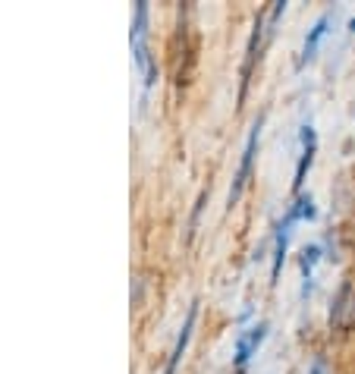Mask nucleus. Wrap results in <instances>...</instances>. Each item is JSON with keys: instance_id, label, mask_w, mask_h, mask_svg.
Here are the masks:
<instances>
[{"instance_id": "obj_1", "label": "nucleus", "mask_w": 355, "mask_h": 374, "mask_svg": "<svg viewBox=\"0 0 355 374\" xmlns=\"http://www.w3.org/2000/svg\"><path fill=\"white\" fill-rule=\"evenodd\" d=\"M330 328L333 330H352L355 328V289L352 283H343L330 302Z\"/></svg>"}, {"instance_id": "obj_2", "label": "nucleus", "mask_w": 355, "mask_h": 374, "mask_svg": "<svg viewBox=\"0 0 355 374\" xmlns=\"http://www.w3.org/2000/svg\"><path fill=\"white\" fill-rule=\"evenodd\" d=\"M258 135H261V123L252 126L249 132V142H245V151H243V164L236 170V180H233V189H230V205L239 201V195L245 192L249 186V176H252V164H254V151H258Z\"/></svg>"}, {"instance_id": "obj_3", "label": "nucleus", "mask_w": 355, "mask_h": 374, "mask_svg": "<svg viewBox=\"0 0 355 374\" xmlns=\"http://www.w3.org/2000/svg\"><path fill=\"white\" fill-rule=\"evenodd\" d=\"M195 315H198V302L189 308V315H186V324H183V333H179V339H176V349H173V356H170V365H167V371L164 374H176V365H179V359H183V352H186V346H189V337H192V328H195Z\"/></svg>"}, {"instance_id": "obj_4", "label": "nucleus", "mask_w": 355, "mask_h": 374, "mask_svg": "<svg viewBox=\"0 0 355 374\" xmlns=\"http://www.w3.org/2000/svg\"><path fill=\"white\" fill-rule=\"evenodd\" d=\"M302 139H305V148H302V158H299V167H296V180H292V189H296V192L302 189L305 173H308V167H311V161H314V129L311 126H305Z\"/></svg>"}, {"instance_id": "obj_5", "label": "nucleus", "mask_w": 355, "mask_h": 374, "mask_svg": "<svg viewBox=\"0 0 355 374\" xmlns=\"http://www.w3.org/2000/svg\"><path fill=\"white\" fill-rule=\"evenodd\" d=\"M264 333H267V328H264V324H258V328H252L243 339H239V346H236V362H239V365H245V362H249V359H252V352L258 349V346H261V339H264Z\"/></svg>"}, {"instance_id": "obj_6", "label": "nucleus", "mask_w": 355, "mask_h": 374, "mask_svg": "<svg viewBox=\"0 0 355 374\" xmlns=\"http://www.w3.org/2000/svg\"><path fill=\"white\" fill-rule=\"evenodd\" d=\"M327 23H330V19L327 16H321L318 23H314V29H311V35L305 38V51H302V60H311L314 57V51H318V44H321V38L327 35Z\"/></svg>"}, {"instance_id": "obj_7", "label": "nucleus", "mask_w": 355, "mask_h": 374, "mask_svg": "<svg viewBox=\"0 0 355 374\" xmlns=\"http://www.w3.org/2000/svg\"><path fill=\"white\" fill-rule=\"evenodd\" d=\"M302 255H305V258H302V274H311V268H314V261H318V249H314V246H311V249H305V251H302Z\"/></svg>"}, {"instance_id": "obj_8", "label": "nucleus", "mask_w": 355, "mask_h": 374, "mask_svg": "<svg viewBox=\"0 0 355 374\" xmlns=\"http://www.w3.org/2000/svg\"><path fill=\"white\" fill-rule=\"evenodd\" d=\"M202 208H205V195L198 199V205H195V214H192V223H189V236L195 233V227H198V217H202Z\"/></svg>"}, {"instance_id": "obj_9", "label": "nucleus", "mask_w": 355, "mask_h": 374, "mask_svg": "<svg viewBox=\"0 0 355 374\" xmlns=\"http://www.w3.org/2000/svg\"><path fill=\"white\" fill-rule=\"evenodd\" d=\"M132 287H136V289H132V305L138 308V305H142V280H136Z\"/></svg>"}, {"instance_id": "obj_10", "label": "nucleus", "mask_w": 355, "mask_h": 374, "mask_svg": "<svg viewBox=\"0 0 355 374\" xmlns=\"http://www.w3.org/2000/svg\"><path fill=\"white\" fill-rule=\"evenodd\" d=\"M352 29H355V19H352Z\"/></svg>"}]
</instances>
